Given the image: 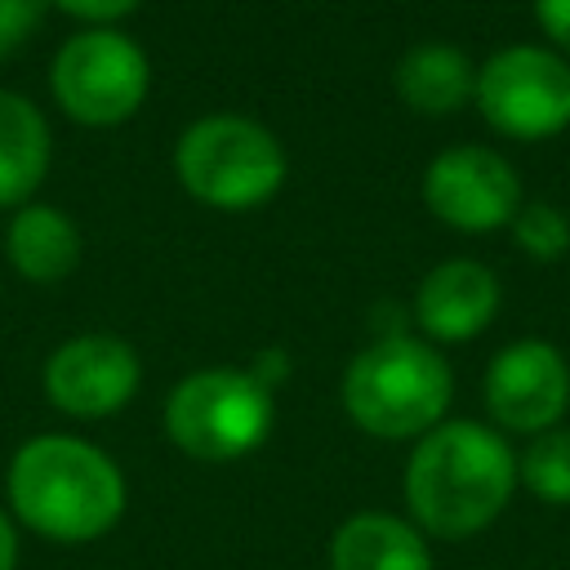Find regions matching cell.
<instances>
[{
  "instance_id": "cell-14",
  "label": "cell",
  "mask_w": 570,
  "mask_h": 570,
  "mask_svg": "<svg viewBox=\"0 0 570 570\" xmlns=\"http://www.w3.org/2000/svg\"><path fill=\"white\" fill-rule=\"evenodd\" d=\"M49 169V125L40 107L13 89H0V209L27 205Z\"/></svg>"
},
{
  "instance_id": "cell-20",
  "label": "cell",
  "mask_w": 570,
  "mask_h": 570,
  "mask_svg": "<svg viewBox=\"0 0 570 570\" xmlns=\"http://www.w3.org/2000/svg\"><path fill=\"white\" fill-rule=\"evenodd\" d=\"M534 18H539V31L561 53H570V0H534Z\"/></svg>"
},
{
  "instance_id": "cell-16",
  "label": "cell",
  "mask_w": 570,
  "mask_h": 570,
  "mask_svg": "<svg viewBox=\"0 0 570 570\" xmlns=\"http://www.w3.org/2000/svg\"><path fill=\"white\" fill-rule=\"evenodd\" d=\"M517 481L552 508H570V428H548L530 436L517 459Z\"/></svg>"
},
{
  "instance_id": "cell-7",
  "label": "cell",
  "mask_w": 570,
  "mask_h": 570,
  "mask_svg": "<svg viewBox=\"0 0 570 570\" xmlns=\"http://www.w3.org/2000/svg\"><path fill=\"white\" fill-rule=\"evenodd\" d=\"M472 98L494 134L517 142L552 138L570 125V62L543 45H508L481 62Z\"/></svg>"
},
{
  "instance_id": "cell-13",
  "label": "cell",
  "mask_w": 570,
  "mask_h": 570,
  "mask_svg": "<svg viewBox=\"0 0 570 570\" xmlns=\"http://www.w3.org/2000/svg\"><path fill=\"white\" fill-rule=\"evenodd\" d=\"M392 85L401 102L419 116H450L476 94V67L454 45H414L396 71Z\"/></svg>"
},
{
  "instance_id": "cell-8",
  "label": "cell",
  "mask_w": 570,
  "mask_h": 570,
  "mask_svg": "<svg viewBox=\"0 0 570 570\" xmlns=\"http://www.w3.org/2000/svg\"><path fill=\"white\" fill-rule=\"evenodd\" d=\"M428 209L454 232H494L508 227L521 209V178L517 169L476 142L441 151L423 174Z\"/></svg>"
},
{
  "instance_id": "cell-9",
  "label": "cell",
  "mask_w": 570,
  "mask_h": 570,
  "mask_svg": "<svg viewBox=\"0 0 570 570\" xmlns=\"http://www.w3.org/2000/svg\"><path fill=\"white\" fill-rule=\"evenodd\" d=\"M485 410L503 432L539 436L561 423L570 405V365L543 338H517L485 365Z\"/></svg>"
},
{
  "instance_id": "cell-11",
  "label": "cell",
  "mask_w": 570,
  "mask_h": 570,
  "mask_svg": "<svg viewBox=\"0 0 570 570\" xmlns=\"http://www.w3.org/2000/svg\"><path fill=\"white\" fill-rule=\"evenodd\" d=\"M499 312V276L476 258L436 263L414 289V321L436 343L476 338Z\"/></svg>"
},
{
  "instance_id": "cell-5",
  "label": "cell",
  "mask_w": 570,
  "mask_h": 570,
  "mask_svg": "<svg viewBox=\"0 0 570 570\" xmlns=\"http://www.w3.org/2000/svg\"><path fill=\"white\" fill-rule=\"evenodd\" d=\"M178 183L214 209H249L281 191L285 151L249 116H205L174 147Z\"/></svg>"
},
{
  "instance_id": "cell-3",
  "label": "cell",
  "mask_w": 570,
  "mask_h": 570,
  "mask_svg": "<svg viewBox=\"0 0 570 570\" xmlns=\"http://www.w3.org/2000/svg\"><path fill=\"white\" fill-rule=\"evenodd\" d=\"M454 374L445 356L410 334H379L343 370L347 419L379 441H419L445 423Z\"/></svg>"
},
{
  "instance_id": "cell-12",
  "label": "cell",
  "mask_w": 570,
  "mask_h": 570,
  "mask_svg": "<svg viewBox=\"0 0 570 570\" xmlns=\"http://www.w3.org/2000/svg\"><path fill=\"white\" fill-rule=\"evenodd\" d=\"M330 570H432V552L414 521L356 512L330 539Z\"/></svg>"
},
{
  "instance_id": "cell-21",
  "label": "cell",
  "mask_w": 570,
  "mask_h": 570,
  "mask_svg": "<svg viewBox=\"0 0 570 570\" xmlns=\"http://www.w3.org/2000/svg\"><path fill=\"white\" fill-rule=\"evenodd\" d=\"M249 374H254V379H258V383L272 392V387H276V383L289 374V361H285V352H276V347H272V352H263V356L249 365Z\"/></svg>"
},
{
  "instance_id": "cell-2",
  "label": "cell",
  "mask_w": 570,
  "mask_h": 570,
  "mask_svg": "<svg viewBox=\"0 0 570 570\" xmlns=\"http://www.w3.org/2000/svg\"><path fill=\"white\" fill-rule=\"evenodd\" d=\"M9 503L22 525L58 543H89L125 517V476L89 441L45 432L9 463Z\"/></svg>"
},
{
  "instance_id": "cell-6",
  "label": "cell",
  "mask_w": 570,
  "mask_h": 570,
  "mask_svg": "<svg viewBox=\"0 0 570 570\" xmlns=\"http://www.w3.org/2000/svg\"><path fill=\"white\" fill-rule=\"evenodd\" d=\"M49 89L71 120L107 129V125L129 120L142 107L151 89V67H147V53L129 36L89 27L53 53Z\"/></svg>"
},
{
  "instance_id": "cell-18",
  "label": "cell",
  "mask_w": 570,
  "mask_h": 570,
  "mask_svg": "<svg viewBox=\"0 0 570 570\" xmlns=\"http://www.w3.org/2000/svg\"><path fill=\"white\" fill-rule=\"evenodd\" d=\"M45 18V0H0V58H9Z\"/></svg>"
},
{
  "instance_id": "cell-15",
  "label": "cell",
  "mask_w": 570,
  "mask_h": 570,
  "mask_svg": "<svg viewBox=\"0 0 570 570\" xmlns=\"http://www.w3.org/2000/svg\"><path fill=\"white\" fill-rule=\"evenodd\" d=\"M9 263L36 285H58L80 263V232L53 205H22L4 236Z\"/></svg>"
},
{
  "instance_id": "cell-10",
  "label": "cell",
  "mask_w": 570,
  "mask_h": 570,
  "mask_svg": "<svg viewBox=\"0 0 570 570\" xmlns=\"http://www.w3.org/2000/svg\"><path fill=\"white\" fill-rule=\"evenodd\" d=\"M142 361L116 334H80L45 361V396L71 419H107L138 392Z\"/></svg>"
},
{
  "instance_id": "cell-1",
  "label": "cell",
  "mask_w": 570,
  "mask_h": 570,
  "mask_svg": "<svg viewBox=\"0 0 570 570\" xmlns=\"http://www.w3.org/2000/svg\"><path fill=\"white\" fill-rule=\"evenodd\" d=\"M517 490V454L476 419H445L419 436L405 463V508L423 534L472 539L490 530Z\"/></svg>"
},
{
  "instance_id": "cell-17",
  "label": "cell",
  "mask_w": 570,
  "mask_h": 570,
  "mask_svg": "<svg viewBox=\"0 0 570 570\" xmlns=\"http://www.w3.org/2000/svg\"><path fill=\"white\" fill-rule=\"evenodd\" d=\"M508 227H512V240L534 263H557L570 249V218H566V209H557L548 200H521V209Z\"/></svg>"
},
{
  "instance_id": "cell-4",
  "label": "cell",
  "mask_w": 570,
  "mask_h": 570,
  "mask_svg": "<svg viewBox=\"0 0 570 570\" xmlns=\"http://www.w3.org/2000/svg\"><path fill=\"white\" fill-rule=\"evenodd\" d=\"M272 419V392L249 370H196L165 396V436L200 463L254 454L267 441Z\"/></svg>"
},
{
  "instance_id": "cell-22",
  "label": "cell",
  "mask_w": 570,
  "mask_h": 570,
  "mask_svg": "<svg viewBox=\"0 0 570 570\" xmlns=\"http://www.w3.org/2000/svg\"><path fill=\"white\" fill-rule=\"evenodd\" d=\"M18 566V530L13 521L0 512V570H13Z\"/></svg>"
},
{
  "instance_id": "cell-19",
  "label": "cell",
  "mask_w": 570,
  "mask_h": 570,
  "mask_svg": "<svg viewBox=\"0 0 570 570\" xmlns=\"http://www.w3.org/2000/svg\"><path fill=\"white\" fill-rule=\"evenodd\" d=\"M62 13L80 18V22H116L125 13H134L142 0H53Z\"/></svg>"
}]
</instances>
